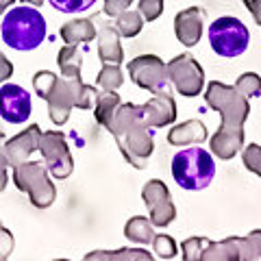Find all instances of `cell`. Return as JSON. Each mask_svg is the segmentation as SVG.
Returning <instances> with one entry per match:
<instances>
[{
  "label": "cell",
  "mask_w": 261,
  "mask_h": 261,
  "mask_svg": "<svg viewBox=\"0 0 261 261\" xmlns=\"http://www.w3.org/2000/svg\"><path fill=\"white\" fill-rule=\"evenodd\" d=\"M33 85H35V94L48 102V113L50 120L57 126L68 122L72 109H94L96 107V96L98 89L92 85H85L79 79H59L50 70H39L33 76Z\"/></svg>",
  "instance_id": "cell-1"
},
{
  "label": "cell",
  "mask_w": 261,
  "mask_h": 261,
  "mask_svg": "<svg viewBox=\"0 0 261 261\" xmlns=\"http://www.w3.org/2000/svg\"><path fill=\"white\" fill-rule=\"evenodd\" d=\"M107 130L116 137L120 152L137 170L146 168V161L154 150L152 130L144 122L142 107L133 102H120L107 124Z\"/></svg>",
  "instance_id": "cell-2"
},
{
  "label": "cell",
  "mask_w": 261,
  "mask_h": 261,
  "mask_svg": "<svg viewBox=\"0 0 261 261\" xmlns=\"http://www.w3.org/2000/svg\"><path fill=\"white\" fill-rule=\"evenodd\" d=\"M0 37L13 50H35L46 39V20L37 7H15L3 18Z\"/></svg>",
  "instance_id": "cell-3"
},
{
  "label": "cell",
  "mask_w": 261,
  "mask_h": 261,
  "mask_svg": "<svg viewBox=\"0 0 261 261\" xmlns=\"http://www.w3.org/2000/svg\"><path fill=\"white\" fill-rule=\"evenodd\" d=\"M174 183L183 190L200 192L216 178V161L205 148H183L172 157Z\"/></svg>",
  "instance_id": "cell-4"
},
{
  "label": "cell",
  "mask_w": 261,
  "mask_h": 261,
  "mask_svg": "<svg viewBox=\"0 0 261 261\" xmlns=\"http://www.w3.org/2000/svg\"><path fill=\"white\" fill-rule=\"evenodd\" d=\"M13 183L20 192H27L37 209L50 207L57 198L55 183L48 176V168L42 161H22L13 166Z\"/></svg>",
  "instance_id": "cell-5"
},
{
  "label": "cell",
  "mask_w": 261,
  "mask_h": 261,
  "mask_svg": "<svg viewBox=\"0 0 261 261\" xmlns=\"http://www.w3.org/2000/svg\"><path fill=\"white\" fill-rule=\"evenodd\" d=\"M209 44L216 55L224 57V59H233V57L246 53L250 44V33L242 20L233 18V15H224V18H218L209 24Z\"/></svg>",
  "instance_id": "cell-6"
},
{
  "label": "cell",
  "mask_w": 261,
  "mask_h": 261,
  "mask_svg": "<svg viewBox=\"0 0 261 261\" xmlns=\"http://www.w3.org/2000/svg\"><path fill=\"white\" fill-rule=\"evenodd\" d=\"M205 100L211 109H216L222 118V124L228 126H244L248 113H250V105L246 100V96L240 94L235 85H224L220 81H211L207 92H205Z\"/></svg>",
  "instance_id": "cell-7"
},
{
  "label": "cell",
  "mask_w": 261,
  "mask_h": 261,
  "mask_svg": "<svg viewBox=\"0 0 261 261\" xmlns=\"http://www.w3.org/2000/svg\"><path fill=\"white\" fill-rule=\"evenodd\" d=\"M166 70H168V81L174 85V89L181 96L194 98L205 87V72H202L200 63L192 55L174 57L172 61L166 63Z\"/></svg>",
  "instance_id": "cell-8"
},
{
  "label": "cell",
  "mask_w": 261,
  "mask_h": 261,
  "mask_svg": "<svg viewBox=\"0 0 261 261\" xmlns=\"http://www.w3.org/2000/svg\"><path fill=\"white\" fill-rule=\"evenodd\" d=\"M39 152L44 157V163L55 178H68L74 170V159L70 154L68 142L61 130H46L39 137Z\"/></svg>",
  "instance_id": "cell-9"
},
{
  "label": "cell",
  "mask_w": 261,
  "mask_h": 261,
  "mask_svg": "<svg viewBox=\"0 0 261 261\" xmlns=\"http://www.w3.org/2000/svg\"><path fill=\"white\" fill-rule=\"evenodd\" d=\"M128 74L133 83L148 92H161L168 85V70L157 55H142L128 63Z\"/></svg>",
  "instance_id": "cell-10"
},
{
  "label": "cell",
  "mask_w": 261,
  "mask_h": 261,
  "mask_svg": "<svg viewBox=\"0 0 261 261\" xmlns=\"http://www.w3.org/2000/svg\"><path fill=\"white\" fill-rule=\"evenodd\" d=\"M142 198L150 211V220L154 226L163 228L176 218V207H174L172 198H170V192H168L166 183L159 181V178H152V181L144 185Z\"/></svg>",
  "instance_id": "cell-11"
},
{
  "label": "cell",
  "mask_w": 261,
  "mask_h": 261,
  "mask_svg": "<svg viewBox=\"0 0 261 261\" xmlns=\"http://www.w3.org/2000/svg\"><path fill=\"white\" fill-rule=\"evenodd\" d=\"M31 94L20 85L7 83L0 87V118L9 124H22L31 118Z\"/></svg>",
  "instance_id": "cell-12"
},
{
  "label": "cell",
  "mask_w": 261,
  "mask_h": 261,
  "mask_svg": "<svg viewBox=\"0 0 261 261\" xmlns=\"http://www.w3.org/2000/svg\"><path fill=\"white\" fill-rule=\"evenodd\" d=\"M142 116L144 122L150 128H163L168 124H172L176 120V102L174 98L166 94V92H154V96L150 98L146 105H142Z\"/></svg>",
  "instance_id": "cell-13"
},
{
  "label": "cell",
  "mask_w": 261,
  "mask_h": 261,
  "mask_svg": "<svg viewBox=\"0 0 261 261\" xmlns=\"http://www.w3.org/2000/svg\"><path fill=\"white\" fill-rule=\"evenodd\" d=\"M202 27H205V13L198 7H190L174 15V33L183 46L192 48L200 42Z\"/></svg>",
  "instance_id": "cell-14"
},
{
  "label": "cell",
  "mask_w": 261,
  "mask_h": 261,
  "mask_svg": "<svg viewBox=\"0 0 261 261\" xmlns=\"http://www.w3.org/2000/svg\"><path fill=\"white\" fill-rule=\"evenodd\" d=\"M244 140H246V130L244 126H228V124H220V128L211 135V152L220 159H233L242 148H244Z\"/></svg>",
  "instance_id": "cell-15"
},
{
  "label": "cell",
  "mask_w": 261,
  "mask_h": 261,
  "mask_svg": "<svg viewBox=\"0 0 261 261\" xmlns=\"http://www.w3.org/2000/svg\"><path fill=\"white\" fill-rule=\"evenodd\" d=\"M39 137H42V128L37 124H31L27 130H22V133L11 137L5 144V150H7V157H9L11 166H18V163L27 161L39 148Z\"/></svg>",
  "instance_id": "cell-16"
},
{
  "label": "cell",
  "mask_w": 261,
  "mask_h": 261,
  "mask_svg": "<svg viewBox=\"0 0 261 261\" xmlns=\"http://www.w3.org/2000/svg\"><path fill=\"white\" fill-rule=\"evenodd\" d=\"M209 137L207 126L200 120H187L183 124L172 126L168 130V142L172 146H192V144H202Z\"/></svg>",
  "instance_id": "cell-17"
},
{
  "label": "cell",
  "mask_w": 261,
  "mask_h": 261,
  "mask_svg": "<svg viewBox=\"0 0 261 261\" xmlns=\"http://www.w3.org/2000/svg\"><path fill=\"white\" fill-rule=\"evenodd\" d=\"M98 55H100L102 63H122V59H124L120 33L111 24H105L98 33Z\"/></svg>",
  "instance_id": "cell-18"
},
{
  "label": "cell",
  "mask_w": 261,
  "mask_h": 261,
  "mask_svg": "<svg viewBox=\"0 0 261 261\" xmlns=\"http://www.w3.org/2000/svg\"><path fill=\"white\" fill-rule=\"evenodd\" d=\"M61 37L65 44L70 46H79V44H87L96 37V27L92 18H81V20H72L65 22L61 27Z\"/></svg>",
  "instance_id": "cell-19"
},
{
  "label": "cell",
  "mask_w": 261,
  "mask_h": 261,
  "mask_svg": "<svg viewBox=\"0 0 261 261\" xmlns=\"http://www.w3.org/2000/svg\"><path fill=\"white\" fill-rule=\"evenodd\" d=\"M202 261H240V248H238V238H226L222 242H209L202 248Z\"/></svg>",
  "instance_id": "cell-20"
},
{
  "label": "cell",
  "mask_w": 261,
  "mask_h": 261,
  "mask_svg": "<svg viewBox=\"0 0 261 261\" xmlns=\"http://www.w3.org/2000/svg\"><path fill=\"white\" fill-rule=\"evenodd\" d=\"M85 261H152V255L144 248H122V250H94L87 252Z\"/></svg>",
  "instance_id": "cell-21"
},
{
  "label": "cell",
  "mask_w": 261,
  "mask_h": 261,
  "mask_svg": "<svg viewBox=\"0 0 261 261\" xmlns=\"http://www.w3.org/2000/svg\"><path fill=\"white\" fill-rule=\"evenodd\" d=\"M59 70L65 79H79L81 76V68H83V53L76 46H63L57 57Z\"/></svg>",
  "instance_id": "cell-22"
},
{
  "label": "cell",
  "mask_w": 261,
  "mask_h": 261,
  "mask_svg": "<svg viewBox=\"0 0 261 261\" xmlns=\"http://www.w3.org/2000/svg\"><path fill=\"white\" fill-rule=\"evenodd\" d=\"M124 238L128 242L137 244V246H144V244H152L154 240V228H152V222H148L146 218L142 216H135L130 218L126 226H124Z\"/></svg>",
  "instance_id": "cell-23"
},
{
  "label": "cell",
  "mask_w": 261,
  "mask_h": 261,
  "mask_svg": "<svg viewBox=\"0 0 261 261\" xmlns=\"http://www.w3.org/2000/svg\"><path fill=\"white\" fill-rule=\"evenodd\" d=\"M120 96L116 92H107V89H100L96 96V122L98 124H102L105 128H107L109 124V120L113 116V111L118 109V105H120Z\"/></svg>",
  "instance_id": "cell-24"
},
{
  "label": "cell",
  "mask_w": 261,
  "mask_h": 261,
  "mask_svg": "<svg viewBox=\"0 0 261 261\" xmlns=\"http://www.w3.org/2000/svg\"><path fill=\"white\" fill-rule=\"evenodd\" d=\"M116 31L120 33L122 37H135V35H140L142 29H144V15L140 11H122L120 15H116Z\"/></svg>",
  "instance_id": "cell-25"
},
{
  "label": "cell",
  "mask_w": 261,
  "mask_h": 261,
  "mask_svg": "<svg viewBox=\"0 0 261 261\" xmlns=\"http://www.w3.org/2000/svg\"><path fill=\"white\" fill-rule=\"evenodd\" d=\"M240 261H257L261 259V228L248 233L246 238H238Z\"/></svg>",
  "instance_id": "cell-26"
},
{
  "label": "cell",
  "mask_w": 261,
  "mask_h": 261,
  "mask_svg": "<svg viewBox=\"0 0 261 261\" xmlns=\"http://www.w3.org/2000/svg\"><path fill=\"white\" fill-rule=\"evenodd\" d=\"M122 70H120V63H105L102 70L98 72V79H96V85L100 89H107V92H116V89L122 85Z\"/></svg>",
  "instance_id": "cell-27"
},
{
  "label": "cell",
  "mask_w": 261,
  "mask_h": 261,
  "mask_svg": "<svg viewBox=\"0 0 261 261\" xmlns=\"http://www.w3.org/2000/svg\"><path fill=\"white\" fill-rule=\"evenodd\" d=\"M235 89L244 96H259L261 94V76L255 72H244V74L235 81Z\"/></svg>",
  "instance_id": "cell-28"
},
{
  "label": "cell",
  "mask_w": 261,
  "mask_h": 261,
  "mask_svg": "<svg viewBox=\"0 0 261 261\" xmlns=\"http://www.w3.org/2000/svg\"><path fill=\"white\" fill-rule=\"evenodd\" d=\"M152 250L159 259H174L176 252H178L176 244L170 235H157V238L152 240Z\"/></svg>",
  "instance_id": "cell-29"
},
{
  "label": "cell",
  "mask_w": 261,
  "mask_h": 261,
  "mask_svg": "<svg viewBox=\"0 0 261 261\" xmlns=\"http://www.w3.org/2000/svg\"><path fill=\"white\" fill-rule=\"evenodd\" d=\"M53 5V9L61 13H81L87 11L89 7L96 5V0H48Z\"/></svg>",
  "instance_id": "cell-30"
},
{
  "label": "cell",
  "mask_w": 261,
  "mask_h": 261,
  "mask_svg": "<svg viewBox=\"0 0 261 261\" xmlns=\"http://www.w3.org/2000/svg\"><path fill=\"white\" fill-rule=\"evenodd\" d=\"M242 161H244V166H246V170L261 176V146L259 144H248L246 148H244Z\"/></svg>",
  "instance_id": "cell-31"
},
{
  "label": "cell",
  "mask_w": 261,
  "mask_h": 261,
  "mask_svg": "<svg viewBox=\"0 0 261 261\" xmlns=\"http://www.w3.org/2000/svg\"><path fill=\"white\" fill-rule=\"evenodd\" d=\"M205 244H207V238H190V240H185L183 242V259L185 261H198L200 255H202V248H205Z\"/></svg>",
  "instance_id": "cell-32"
},
{
  "label": "cell",
  "mask_w": 261,
  "mask_h": 261,
  "mask_svg": "<svg viewBox=\"0 0 261 261\" xmlns=\"http://www.w3.org/2000/svg\"><path fill=\"white\" fill-rule=\"evenodd\" d=\"M163 11V0H140V13L146 22H154Z\"/></svg>",
  "instance_id": "cell-33"
},
{
  "label": "cell",
  "mask_w": 261,
  "mask_h": 261,
  "mask_svg": "<svg viewBox=\"0 0 261 261\" xmlns=\"http://www.w3.org/2000/svg\"><path fill=\"white\" fill-rule=\"evenodd\" d=\"M13 246H15L13 235L7 231L3 224H0V261H5V259H9V257H11Z\"/></svg>",
  "instance_id": "cell-34"
},
{
  "label": "cell",
  "mask_w": 261,
  "mask_h": 261,
  "mask_svg": "<svg viewBox=\"0 0 261 261\" xmlns=\"http://www.w3.org/2000/svg\"><path fill=\"white\" fill-rule=\"evenodd\" d=\"M133 0H105V15H111L116 18L122 11H126Z\"/></svg>",
  "instance_id": "cell-35"
},
{
  "label": "cell",
  "mask_w": 261,
  "mask_h": 261,
  "mask_svg": "<svg viewBox=\"0 0 261 261\" xmlns=\"http://www.w3.org/2000/svg\"><path fill=\"white\" fill-rule=\"evenodd\" d=\"M9 157H7V150H5V146L0 144V192H5V187H7V170H9Z\"/></svg>",
  "instance_id": "cell-36"
},
{
  "label": "cell",
  "mask_w": 261,
  "mask_h": 261,
  "mask_svg": "<svg viewBox=\"0 0 261 261\" xmlns=\"http://www.w3.org/2000/svg\"><path fill=\"white\" fill-rule=\"evenodd\" d=\"M11 74H13V65H11V61L7 59L3 53H0V83H5L7 79H11Z\"/></svg>",
  "instance_id": "cell-37"
},
{
  "label": "cell",
  "mask_w": 261,
  "mask_h": 261,
  "mask_svg": "<svg viewBox=\"0 0 261 261\" xmlns=\"http://www.w3.org/2000/svg\"><path fill=\"white\" fill-rule=\"evenodd\" d=\"M246 3V9L252 13L257 24H261V0H244Z\"/></svg>",
  "instance_id": "cell-38"
},
{
  "label": "cell",
  "mask_w": 261,
  "mask_h": 261,
  "mask_svg": "<svg viewBox=\"0 0 261 261\" xmlns=\"http://www.w3.org/2000/svg\"><path fill=\"white\" fill-rule=\"evenodd\" d=\"M13 5V0H0V13H3V11H7V9H9V7Z\"/></svg>",
  "instance_id": "cell-39"
},
{
  "label": "cell",
  "mask_w": 261,
  "mask_h": 261,
  "mask_svg": "<svg viewBox=\"0 0 261 261\" xmlns=\"http://www.w3.org/2000/svg\"><path fill=\"white\" fill-rule=\"evenodd\" d=\"M22 3H27V5H31V7H42L44 0H22Z\"/></svg>",
  "instance_id": "cell-40"
},
{
  "label": "cell",
  "mask_w": 261,
  "mask_h": 261,
  "mask_svg": "<svg viewBox=\"0 0 261 261\" xmlns=\"http://www.w3.org/2000/svg\"><path fill=\"white\" fill-rule=\"evenodd\" d=\"M3 137H5V130H3V126H0V140H3Z\"/></svg>",
  "instance_id": "cell-41"
}]
</instances>
